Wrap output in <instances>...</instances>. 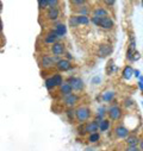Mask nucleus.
Returning a JSON list of instances; mask_svg holds the SVG:
<instances>
[{
	"label": "nucleus",
	"mask_w": 143,
	"mask_h": 151,
	"mask_svg": "<svg viewBox=\"0 0 143 151\" xmlns=\"http://www.w3.org/2000/svg\"><path fill=\"white\" fill-rule=\"evenodd\" d=\"M38 6L41 10H44V9H49V5H48V0H40L38 1Z\"/></svg>",
	"instance_id": "obj_27"
},
{
	"label": "nucleus",
	"mask_w": 143,
	"mask_h": 151,
	"mask_svg": "<svg viewBox=\"0 0 143 151\" xmlns=\"http://www.w3.org/2000/svg\"><path fill=\"white\" fill-rule=\"evenodd\" d=\"M58 60L56 57H53V56H49V55H44L42 58H41V65L46 69L48 68H51L54 65H56V62Z\"/></svg>",
	"instance_id": "obj_3"
},
{
	"label": "nucleus",
	"mask_w": 143,
	"mask_h": 151,
	"mask_svg": "<svg viewBox=\"0 0 143 151\" xmlns=\"http://www.w3.org/2000/svg\"><path fill=\"white\" fill-rule=\"evenodd\" d=\"M0 40H1V33H0Z\"/></svg>",
	"instance_id": "obj_37"
},
{
	"label": "nucleus",
	"mask_w": 143,
	"mask_h": 151,
	"mask_svg": "<svg viewBox=\"0 0 143 151\" xmlns=\"http://www.w3.org/2000/svg\"><path fill=\"white\" fill-rule=\"evenodd\" d=\"M139 150H141V151H143V139L139 142Z\"/></svg>",
	"instance_id": "obj_36"
},
{
	"label": "nucleus",
	"mask_w": 143,
	"mask_h": 151,
	"mask_svg": "<svg viewBox=\"0 0 143 151\" xmlns=\"http://www.w3.org/2000/svg\"><path fill=\"white\" fill-rule=\"evenodd\" d=\"M55 33L57 35V37H63L66 33H67V27H66V25L64 24H62V23H60V24H57L56 26H55Z\"/></svg>",
	"instance_id": "obj_12"
},
{
	"label": "nucleus",
	"mask_w": 143,
	"mask_h": 151,
	"mask_svg": "<svg viewBox=\"0 0 143 151\" xmlns=\"http://www.w3.org/2000/svg\"><path fill=\"white\" fill-rule=\"evenodd\" d=\"M138 86H139V88L143 91V78H142V76H139V82H138Z\"/></svg>",
	"instance_id": "obj_32"
},
{
	"label": "nucleus",
	"mask_w": 143,
	"mask_h": 151,
	"mask_svg": "<svg viewBox=\"0 0 143 151\" xmlns=\"http://www.w3.org/2000/svg\"><path fill=\"white\" fill-rule=\"evenodd\" d=\"M115 25L113 20L110 18V17H105V18H99V23H98V26H100L101 29H105V30H110L112 29Z\"/></svg>",
	"instance_id": "obj_5"
},
{
	"label": "nucleus",
	"mask_w": 143,
	"mask_h": 151,
	"mask_svg": "<svg viewBox=\"0 0 143 151\" xmlns=\"http://www.w3.org/2000/svg\"><path fill=\"white\" fill-rule=\"evenodd\" d=\"M91 116V109L88 107H85V106H81L79 107L77 111H75V118L78 122L80 123H85Z\"/></svg>",
	"instance_id": "obj_1"
},
{
	"label": "nucleus",
	"mask_w": 143,
	"mask_h": 151,
	"mask_svg": "<svg viewBox=\"0 0 143 151\" xmlns=\"http://www.w3.org/2000/svg\"><path fill=\"white\" fill-rule=\"evenodd\" d=\"M56 68H57L60 71H68V70L72 68V63H70L69 60L62 58V60H58V61L56 62Z\"/></svg>",
	"instance_id": "obj_9"
},
{
	"label": "nucleus",
	"mask_w": 143,
	"mask_h": 151,
	"mask_svg": "<svg viewBox=\"0 0 143 151\" xmlns=\"http://www.w3.org/2000/svg\"><path fill=\"white\" fill-rule=\"evenodd\" d=\"M105 4H106V5H109V6H113L116 3L113 1V0H111V1H105Z\"/></svg>",
	"instance_id": "obj_34"
},
{
	"label": "nucleus",
	"mask_w": 143,
	"mask_h": 151,
	"mask_svg": "<svg viewBox=\"0 0 143 151\" xmlns=\"http://www.w3.org/2000/svg\"><path fill=\"white\" fill-rule=\"evenodd\" d=\"M78 17V23H79V25H87V24H90V18L87 17V16H77Z\"/></svg>",
	"instance_id": "obj_19"
},
{
	"label": "nucleus",
	"mask_w": 143,
	"mask_h": 151,
	"mask_svg": "<svg viewBox=\"0 0 143 151\" xmlns=\"http://www.w3.org/2000/svg\"><path fill=\"white\" fill-rule=\"evenodd\" d=\"M125 105H126V106H132V105H134V104H132V100L126 99V100H125Z\"/></svg>",
	"instance_id": "obj_33"
},
{
	"label": "nucleus",
	"mask_w": 143,
	"mask_h": 151,
	"mask_svg": "<svg viewBox=\"0 0 143 151\" xmlns=\"http://www.w3.org/2000/svg\"><path fill=\"white\" fill-rule=\"evenodd\" d=\"M53 80L55 82V86H61L63 83V80H62V76L60 74H55L54 76H53Z\"/></svg>",
	"instance_id": "obj_22"
},
{
	"label": "nucleus",
	"mask_w": 143,
	"mask_h": 151,
	"mask_svg": "<svg viewBox=\"0 0 143 151\" xmlns=\"http://www.w3.org/2000/svg\"><path fill=\"white\" fill-rule=\"evenodd\" d=\"M69 24H70V26H73V27L79 26L78 17H77V16H72V17H70V19H69Z\"/></svg>",
	"instance_id": "obj_24"
},
{
	"label": "nucleus",
	"mask_w": 143,
	"mask_h": 151,
	"mask_svg": "<svg viewBox=\"0 0 143 151\" xmlns=\"http://www.w3.org/2000/svg\"><path fill=\"white\" fill-rule=\"evenodd\" d=\"M125 151H141L137 146H128L126 149H125Z\"/></svg>",
	"instance_id": "obj_29"
},
{
	"label": "nucleus",
	"mask_w": 143,
	"mask_h": 151,
	"mask_svg": "<svg viewBox=\"0 0 143 151\" xmlns=\"http://www.w3.org/2000/svg\"><path fill=\"white\" fill-rule=\"evenodd\" d=\"M72 92H73V89H72V87H70V85H69L68 82H63V83L60 86V93H61L62 95L67 96V95L72 94Z\"/></svg>",
	"instance_id": "obj_11"
},
{
	"label": "nucleus",
	"mask_w": 143,
	"mask_h": 151,
	"mask_svg": "<svg viewBox=\"0 0 143 151\" xmlns=\"http://www.w3.org/2000/svg\"><path fill=\"white\" fill-rule=\"evenodd\" d=\"M113 96H115V93L113 92H105L104 94H103V99H104V101H106V102H109V101H111L112 99H113Z\"/></svg>",
	"instance_id": "obj_21"
},
{
	"label": "nucleus",
	"mask_w": 143,
	"mask_h": 151,
	"mask_svg": "<svg viewBox=\"0 0 143 151\" xmlns=\"http://www.w3.org/2000/svg\"><path fill=\"white\" fill-rule=\"evenodd\" d=\"M131 51H135L136 49V41H135V36L131 33L130 35V48H129Z\"/></svg>",
	"instance_id": "obj_25"
},
{
	"label": "nucleus",
	"mask_w": 143,
	"mask_h": 151,
	"mask_svg": "<svg viewBox=\"0 0 143 151\" xmlns=\"http://www.w3.org/2000/svg\"><path fill=\"white\" fill-rule=\"evenodd\" d=\"M93 17H97V18H105V17H109V12H107L105 9H103V7H98V9L94 10Z\"/></svg>",
	"instance_id": "obj_15"
},
{
	"label": "nucleus",
	"mask_w": 143,
	"mask_h": 151,
	"mask_svg": "<svg viewBox=\"0 0 143 151\" xmlns=\"http://www.w3.org/2000/svg\"><path fill=\"white\" fill-rule=\"evenodd\" d=\"M107 114H109V117L112 120H117L122 116V109H121L119 106H112V107H110L109 112H107Z\"/></svg>",
	"instance_id": "obj_8"
},
{
	"label": "nucleus",
	"mask_w": 143,
	"mask_h": 151,
	"mask_svg": "<svg viewBox=\"0 0 143 151\" xmlns=\"http://www.w3.org/2000/svg\"><path fill=\"white\" fill-rule=\"evenodd\" d=\"M111 52H112V45L111 44L104 43V44H100L99 48H98V56L101 57V58L109 56Z\"/></svg>",
	"instance_id": "obj_4"
},
{
	"label": "nucleus",
	"mask_w": 143,
	"mask_h": 151,
	"mask_svg": "<svg viewBox=\"0 0 143 151\" xmlns=\"http://www.w3.org/2000/svg\"><path fill=\"white\" fill-rule=\"evenodd\" d=\"M78 101H79V96H78L77 94H74V93H72V94L64 96V99H63L64 105L68 106V107H73V106H75V105L78 104Z\"/></svg>",
	"instance_id": "obj_6"
},
{
	"label": "nucleus",
	"mask_w": 143,
	"mask_h": 151,
	"mask_svg": "<svg viewBox=\"0 0 143 151\" xmlns=\"http://www.w3.org/2000/svg\"><path fill=\"white\" fill-rule=\"evenodd\" d=\"M134 76V69L131 67H125L123 70V78L125 80H130Z\"/></svg>",
	"instance_id": "obj_17"
},
{
	"label": "nucleus",
	"mask_w": 143,
	"mask_h": 151,
	"mask_svg": "<svg viewBox=\"0 0 143 151\" xmlns=\"http://www.w3.org/2000/svg\"><path fill=\"white\" fill-rule=\"evenodd\" d=\"M100 81H101V80H100V78H99V76H97V78H93V79H92V83H93V85H99V83H100Z\"/></svg>",
	"instance_id": "obj_31"
},
{
	"label": "nucleus",
	"mask_w": 143,
	"mask_h": 151,
	"mask_svg": "<svg viewBox=\"0 0 143 151\" xmlns=\"http://www.w3.org/2000/svg\"><path fill=\"white\" fill-rule=\"evenodd\" d=\"M46 87H47L48 89H53V88L56 87V86H55V82H54V80H53V78H48V79L46 80Z\"/></svg>",
	"instance_id": "obj_23"
},
{
	"label": "nucleus",
	"mask_w": 143,
	"mask_h": 151,
	"mask_svg": "<svg viewBox=\"0 0 143 151\" xmlns=\"http://www.w3.org/2000/svg\"><path fill=\"white\" fill-rule=\"evenodd\" d=\"M109 127H110V122L106 120V119H104V120L99 124V130H100V131H107V130H109Z\"/></svg>",
	"instance_id": "obj_20"
},
{
	"label": "nucleus",
	"mask_w": 143,
	"mask_h": 151,
	"mask_svg": "<svg viewBox=\"0 0 143 151\" xmlns=\"http://www.w3.org/2000/svg\"><path fill=\"white\" fill-rule=\"evenodd\" d=\"M99 134H98V132L97 133H92V134H90V137H88V140L91 142V143H95V142H98L99 140Z\"/></svg>",
	"instance_id": "obj_26"
},
{
	"label": "nucleus",
	"mask_w": 143,
	"mask_h": 151,
	"mask_svg": "<svg viewBox=\"0 0 143 151\" xmlns=\"http://www.w3.org/2000/svg\"><path fill=\"white\" fill-rule=\"evenodd\" d=\"M134 75H135L136 78H139V76H141V75H139V71H138V70H134Z\"/></svg>",
	"instance_id": "obj_35"
},
{
	"label": "nucleus",
	"mask_w": 143,
	"mask_h": 151,
	"mask_svg": "<svg viewBox=\"0 0 143 151\" xmlns=\"http://www.w3.org/2000/svg\"><path fill=\"white\" fill-rule=\"evenodd\" d=\"M86 132H88L90 134H92V133H97V131L99 130V126H98V124H95L94 122H91V123H88L87 125H86Z\"/></svg>",
	"instance_id": "obj_16"
},
{
	"label": "nucleus",
	"mask_w": 143,
	"mask_h": 151,
	"mask_svg": "<svg viewBox=\"0 0 143 151\" xmlns=\"http://www.w3.org/2000/svg\"><path fill=\"white\" fill-rule=\"evenodd\" d=\"M57 38H58L57 35H56V33H55V31L53 30L51 32H49V33L46 36V40H44V42H46L47 44H55Z\"/></svg>",
	"instance_id": "obj_13"
},
{
	"label": "nucleus",
	"mask_w": 143,
	"mask_h": 151,
	"mask_svg": "<svg viewBox=\"0 0 143 151\" xmlns=\"http://www.w3.org/2000/svg\"><path fill=\"white\" fill-rule=\"evenodd\" d=\"M72 3H73L74 5H79V6H82L85 4L84 0H74V1H72Z\"/></svg>",
	"instance_id": "obj_30"
},
{
	"label": "nucleus",
	"mask_w": 143,
	"mask_h": 151,
	"mask_svg": "<svg viewBox=\"0 0 143 151\" xmlns=\"http://www.w3.org/2000/svg\"><path fill=\"white\" fill-rule=\"evenodd\" d=\"M60 16V11L57 7H50L48 10V13H47V17L49 20H56Z\"/></svg>",
	"instance_id": "obj_10"
},
{
	"label": "nucleus",
	"mask_w": 143,
	"mask_h": 151,
	"mask_svg": "<svg viewBox=\"0 0 143 151\" xmlns=\"http://www.w3.org/2000/svg\"><path fill=\"white\" fill-rule=\"evenodd\" d=\"M138 137H136V136H128L126 137V144L129 145V146H137V144H138Z\"/></svg>",
	"instance_id": "obj_18"
},
{
	"label": "nucleus",
	"mask_w": 143,
	"mask_h": 151,
	"mask_svg": "<svg viewBox=\"0 0 143 151\" xmlns=\"http://www.w3.org/2000/svg\"><path fill=\"white\" fill-rule=\"evenodd\" d=\"M116 134L119 138H126L129 136V130L124 126H117L116 127Z\"/></svg>",
	"instance_id": "obj_14"
},
{
	"label": "nucleus",
	"mask_w": 143,
	"mask_h": 151,
	"mask_svg": "<svg viewBox=\"0 0 143 151\" xmlns=\"http://www.w3.org/2000/svg\"><path fill=\"white\" fill-rule=\"evenodd\" d=\"M64 51H66L64 44H63V43H61V42H56V43H55V44H53V47H51V52H53V55H55L56 57H58V56L63 55V54H64Z\"/></svg>",
	"instance_id": "obj_7"
},
{
	"label": "nucleus",
	"mask_w": 143,
	"mask_h": 151,
	"mask_svg": "<svg viewBox=\"0 0 143 151\" xmlns=\"http://www.w3.org/2000/svg\"><path fill=\"white\" fill-rule=\"evenodd\" d=\"M67 116H68L69 120H73L74 117H75V111H73V109H68V111H67Z\"/></svg>",
	"instance_id": "obj_28"
},
{
	"label": "nucleus",
	"mask_w": 143,
	"mask_h": 151,
	"mask_svg": "<svg viewBox=\"0 0 143 151\" xmlns=\"http://www.w3.org/2000/svg\"><path fill=\"white\" fill-rule=\"evenodd\" d=\"M67 82L70 85V87H72L73 91H81L84 88V86H85L84 81L80 78H74V76H70Z\"/></svg>",
	"instance_id": "obj_2"
},
{
	"label": "nucleus",
	"mask_w": 143,
	"mask_h": 151,
	"mask_svg": "<svg viewBox=\"0 0 143 151\" xmlns=\"http://www.w3.org/2000/svg\"><path fill=\"white\" fill-rule=\"evenodd\" d=\"M142 105H143V102H142Z\"/></svg>",
	"instance_id": "obj_38"
}]
</instances>
